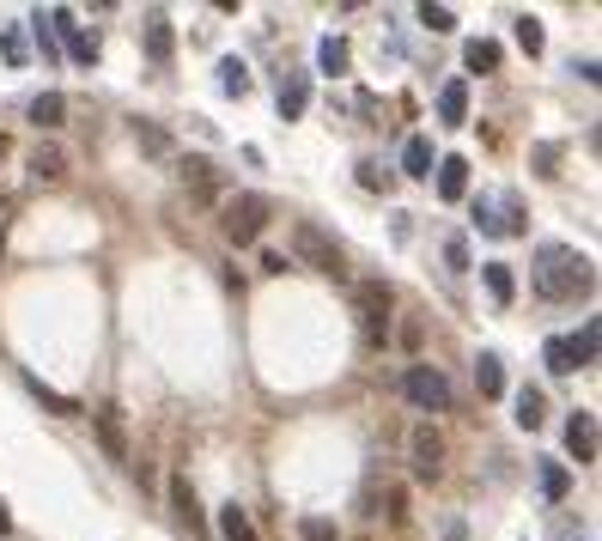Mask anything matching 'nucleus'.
<instances>
[{"mask_svg":"<svg viewBox=\"0 0 602 541\" xmlns=\"http://www.w3.org/2000/svg\"><path fill=\"white\" fill-rule=\"evenodd\" d=\"M31 177H43V183H61L67 177V152L55 140H37L31 146Z\"/></svg>","mask_w":602,"mask_h":541,"instance_id":"12","label":"nucleus"},{"mask_svg":"<svg viewBox=\"0 0 602 541\" xmlns=\"http://www.w3.org/2000/svg\"><path fill=\"white\" fill-rule=\"evenodd\" d=\"M25 383H31V396H37V402H43L49 414H67V420H73V414H80V402H73V396H61V390H49V383H43V377H25Z\"/></svg>","mask_w":602,"mask_h":541,"instance_id":"26","label":"nucleus"},{"mask_svg":"<svg viewBox=\"0 0 602 541\" xmlns=\"http://www.w3.org/2000/svg\"><path fill=\"white\" fill-rule=\"evenodd\" d=\"M536 487H542L548 505H560V499L572 493V469H566V462H542V469H536Z\"/></svg>","mask_w":602,"mask_h":541,"instance_id":"18","label":"nucleus"},{"mask_svg":"<svg viewBox=\"0 0 602 541\" xmlns=\"http://www.w3.org/2000/svg\"><path fill=\"white\" fill-rule=\"evenodd\" d=\"M134 140H140V152H153V159H171V134H165L159 122L134 116Z\"/></svg>","mask_w":602,"mask_h":541,"instance_id":"20","label":"nucleus"},{"mask_svg":"<svg viewBox=\"0 0 602 541\" xmlns=\"http://www.w3.org/2000/svg\"><path fill=\"white\" fill-rule=\"evenodd\" d=\"M481 280H487L493 304H511V298H517V280H511V268H505V262H487V268H481Z\"/></svg>","mask_w":602,"mask_h":541,"instance_id":"25","label":"nucleus"},{"mask_svg":"<svg viewBox=\"0 0 602 541\" xmlns=\"http://www.w3.org/2000/svg\"><path fill=\"white\" fill-rule=\"evenodd\" d=\"M438 122H444V128H463V122H469V80H450V86L438 92Z\"/></svg>","mask_w":602,"mask_h":541,"instance_id":"11","label":"nucleus"},{"mask_svg":"<svg viewBox=\"0 0 602 541\" xmlns=\"http://www.w3.org/2000/svg\"><path fill=\"white\" fill-rule=\"evenodd\" d=\"M268 219H274V201H268V195H232V201L219 207V231H225V238H232L238 250L262 238Z\"/></svg>","mask_w":602,"mask_h":541,"instance_id":"3","label":"nucleus"},{"mask_svg":"<svg viewBox=\"0 0 602 541\" xmlns=\"http://www.w3.org/2000/svg\"><path fill=\"white\" fill-rule=\"evenodd\" d=\"M566 347H572L578 365H596V323H584L578 335H566Z\"/></svg>","mask_w":602,"mask_h":541,"instance_id":"31","label":"nucleus"},{"mask_svg":"<svg viewBox=\"0 0 602 541\" xmlns=\"http://www.w3.org/2000/svg\"><path fill=\"white\" fill-rule=\"evenodd\" d=\"M219 535H225V541H256L250 511H244V505H225V511H219Z\"/></svg>","mask_w":602,"mask_h":541,"instance_id":"23","label":"nucleus"},{"mask_svg":"<svg viewBox=\"0 0 602 541\" xmlns=\"http://www.w3.org/2000/svg\"><path fill=\"white\" fill-rule=\"evenodd\" d=\"M469 195V159H438V201Z\"/></svg>","mask_w":602,"mask_h":541,"instance_id":"15","label":"nucleus"},{"mask_svg":"<svg viewBox=\"0 0 602 541\" xmlns=\"http://www.w3.org/2000/svg\"><path fill=\"white\" fill-rule=\"evenodd\" d=\"M530 286L548 304H572V298H584L596 286V274H590V262L572 244H542L536 250V268H530Z\"/></svg>","mask_w":602,"mask_h":541,"instance_id":"1","label":"nucleus"},{"mask_svg":"<svg viewBox=\"0 0 602 541\" xmlns=\"http://www.w3.org/2000/svg\"><path fill=\"white\" fill-rule=\"evenodd\" d=\"M511 420H517L523 432H536V426L548 420V396L536 390V383H523V390H517V414H511Z\"/></svg>","mask_w":602,"mask_h":541,"instance_id":"16","label":"nucleus"},{"mask_svg":"<svg viewBox=\"0 0 602 541\" xmlns=\"http://www.w3.org/2000/svg\"><path fill=\"white\" fill-rule=\"evenodd\" d=\"M0 55H7V61H13V67H19V61H25V43H19V31H0Z\"/></svg>","mask_w":602,"mask_h":541,"instance_id":"37","label":"nucleus"},{"mask_svg":"<svg viewBox=\"0 0 602 541\" xmlns=\"http://www.w3.org/2000/svg\"><path fill=\"white\" fill-rule=\"evenodd\" d=\"M274 104H280V116H286V122H298V116H305V104H311V80H305V73H286Z\"/></svg>","mask_w":602,"mask_h":541,"instance_id":"14","label":"nucleus"},{"mask_svg":"<svg viewBox=\"0 0 602 541\" xmlns=\"http://www.w3.org/2000/svg\"><path fill=\"white\" fill-rule=\"evenodd\" d=\"M0 152H7V140H0Z\"/></svg>","mask_w":602,"mask_h":541,"instance_id":"39","label":"nucleus"},{"mask_svg":"<svg viewBox=\"0 0 602 541\" xmlns=\"http://www.w3.org/2000/svg\"><path fill=\"white\" fill-rule=\"evenodd\" d=\"M0 207H7V195H0Z\"/></svg>","mask_w":602,"mask_h":541,"instance_id":"40","label":"nucleus"},{"mask_svg":"<svg viewBox=\"0 0 602 541\" xmlns=\"http://www.w3.org/2000/svg\"><path fill=\"white\" fill-rule=\"evenodd\" d=\"M420 25L444 37V31H457V13H450V7H432V0H426V7H420Z\"/></svg>","mask_w":602,"mask_h":541,"instance_id":"32","label":"nucleus"},{"mask_svg":"<svg viewBox=\"0 0 602 541\" xmlns=\"http://www.w3.org/2000/svg\"><path fill=\"white\" fill-rule=\"evenodd\" d=\"M43 19H49V31H55V37H67V55L80 61V67H92V61H98V37L73 25V13H67V7H55V13H43Z\"/></svg>","mask_w":602,"mask_h":541,"instance_id":"7","label":"nucleus"},{"mask_svg":"<svg viewBox=\"0 0 602 541\" xmlns=\"http://www.w3.org/2000/svg\"><path fill=\"white\" fill-rule=\"evenodd\" d=\"M475 390H481V402H499L505 396V359L499 353H481L475 359Z\"/></svg>","mask_w":602,"mask_h":541,"instance_id":"13","label":"nucleus"},{"mask_svg":"<svg viewBox=\"0 0 602 541\" xmlns=\"http://www.w3.org/2000/svg\"><path fill=\"white\" fill-rule=\"evenodd\" d=\"M92 426H98V444H104V456L110 462H128L134 450H128V426H122V408L116 402H104L98 414H92Z\"/></svg>","mask_w":602,"mask_h":541,"instance_id":"8","label":"nucleus"},{"mask_svg":"<svg viewBox=\"0 0 602 541\" xmlns=\"http://www.w3.org/2000/svg\"><path fill=\"white\" fill-rule=\"evenodd\" d=\"M408 456H414V475H420V481H438V475H444V438H438L432 426H414V432H408Z\"/></svg>","mask_w":602,"mask_h":541,"instance_id":"6","label":"nucleus"},{"mask_svg":"<svg viewBox=\"0 0 602 541\" xmlns=\"http://www.w3.org/2000/svg\"><path fill=\"white\" fill-rule=\"evenodd\" d=\"M171 505H177V517H183V523H189L195 535L207 529V517H201V499H195V487H189L183 475H171Z\"/></svg>","mask_w":602,"mask_h":541,"instance_id":"17","label":"nucleus"},{"mask_svg":"<svg viewBox=\"0 0 602 541\" xmlns=\"http://www.w3.org/2000/svg\"><path fill=\"white\" fill-rule=\"evenodd\" d=\"M13 529V511H7V499H0V535H7Z\"/></svg>","mask_w":602,"mask_h":541,"instance_id":"38","label":"nucleus"},{"mask_svg":"<svg viewBox=\"0 0 602 541\" xmlns=\"http://www.w3.org/2000/svg\"><path fill=\"white\" fill-rule=\"evenodd\" d=\"M353 304H359V329H365V341L378 347V341L390 335V286H384V280H359V286H353Z\"/></svg>","mask_w":602,"mask_h":541,"instance_id":"5","label":"nucleus"},{"mask_svg":"<svg viewBox=\"0 0 602 541\" xmlns=\"http://www.w3.org/2000/svg\"><path fill=\"white\" fill-rule=\"evenodd\" d=\"M31 25H37V49H43V67H55V61H61V43H55V31H49V19L37 13Z\"/></svg>","mask_w":602,"mask_h":541,"instance_id":"33","label":"nucleus"},{"mask_svg":"<svg viewBox=\"0 0 602 541\" xmlns=\"http://www.w3.org/2000/svg\"><path fill=\"white\" fill-rule=\"evenodd\" d=\"M286 244H292V256L305 262V268H317V274H329V280H341V274H347V256H341V244L329 238L323 225H311V219H298Z\"/></svg>","mask_w":602,"mask_h":541,"instance_id":"2","label":"nucleus"},{"mask_svg":"<svg viewBox=\"0 0 602 541\" xmlns=\"http://www.w3.org/2000/svg\"><path fill=\"white\" fill-rule=\"evenodd\" d=\"M402 171H408V177H432V140H426V134H414V140L402 146Z\"/></svg>","mask_w":602,"mask_h":541,"instance_id":"24","label":"nucleus"},{"mask_svg":"<svg viewBox=\"0 0 602 541\" xmlns=\"http://www.w3.org/2000/svg\"><path fill=\"white\" fill-rule=\"evenodd\" d=\"M566 450H572L578 462H596V414H590V408H572V420H566Z\"/></svg>","mask_w":602,"mask_h":541,"instance_id":"10","label":"nucleus"},{"mask_svg":"<svg viewBox=\"0 0 602 541\" xmlns=\"http://www.w3.org/2000/svg\"><path fill=\"white\" fill-rule=\"evenodd\" d=\"M140 43H146V55H153V61L165 67V61H171V49H177V31H171V13H159V7L146 13V19H140Z\"/></svg>","mask_w":602,"mask_h":541,"instance_id":"9","label":"nucleus"},{"mask_svg":"<svg viewBox=\"0 0 602 541\" xmlns=\"http://www.w3.org/2000/svg\"><path fill=\"white\" fill-rule=\"evenodd\" d=\"M317 67L323 73H347V37H323L317 43Z\"/></svg>","mask_w":602,"mask_h":541,"instance_id":"29","label":"nucleus"},{"mask_svg":"<svg viewBox=\"0 0 602 541\" xmlns=\"http://www.w3.org/2000/svg\"><path fill=\"white\" fill-rule=\"evenodd\" d=\"M444 262L450 274H469V238H444Z\"/></svg>","mask_w":602,"mask_h":541,"instance_id":"35","label":"nucleus"},{"mask_svg":"<svg viewBox=\"0 0 602 541\" xmlns=\"http://www.w3.org/2000/svg\"><path fill=\"white\" fill-rule=\"evenodd\" d=\"M298 535H305V541H341V529L329 517H305V523H298Z\"/></svg>","mask_w":602,"mask_h":541,"instance_id":"34","label":"nucleus"},{"mask_svg":"<svg viewBox=\"0 0 602 541\" xmlns=\"http://www.w3.org/2000/svg\"><path fill=\"white\" fill-rule=\"evenodd\" d=\"M463 67H469V73H499V43H493V37H475V43L463 49Z\"/></svg>","mask_w":602,"mask_h":541,"instance_id":"21","label":"nucleus"},{"mask_svg":"<svg viewBox=\"0 0 602 541\" xmlns=\"http://www.w3.org/2000/svg\"><path fill=\"white\" fill-rule=\"evenodd\" d=\"M517 49H523V55H542V49H548V37H542V19H536V13H523V19H517Z\"/></svg>","mask_w":602,"mask_h":541,"instance_id":"28","label":"nucleus"},{"mask_svg":"<svg viewBox=\"0 0 602 541\" xmlns=\"http://www.w3.org/2000/svg\"><path fill=\"white\" fill-rule=\"evenodd\" d=\"M0 244H7V238H0Z\"/></svg>","mask_w":602,"mask_h":541,"instance_id":"41","label":"nucleus"},{"mask_svg":"<svg viewBox=\"0 0 602 541\" xmlns=\"http://www.w3.org/2000/svg\"><path fill=\"white\" fill-rule=\"evenodd\" d=\"M359 183H365V189H390V171H384L378 159H365V165H359Z\"/></svg>","mask_w":602,"mask_h":541,"instance_id":"36","label":"nucleus"},{"mask_svg":"<svg viewBox=\"0 0 602 541\" xmlns=\"http://www.w3.org/2000/svg\"><path fill=\"white\" fill-rule=\"evenodd\" d=\"M542 359H548V371H554V377H572V371H578V359H572V347H566V335H548V347H542Z\"/></svg>","mask_w":602,"mask_h":541,"instance_id":"27","label":"nucleus"},{"mask_svg":"<svg viewBox=\"0 0 602 541\" xmlns=\"http://www.w3.org/2000/svg\"><path fill=\"white\" fill-rule=\"evenodd\" d=\"M61 116H67V98H61V92H37V98H31V122H37L43 134L61 128Z\"/></svg>","mask_w":602,"mask_h":541,"instance_id":"19","label":"nucleus"},{"mask_svg":"<svg viewBox=\"0 0 602 541\" xmlns=\"http://www.w3.org/2000/svg\"><path fill=\"white\" fill-rule=\"evenodd\" d=\"M177 171H183V183H189L195 195H213V189H219V171H213V159H183Z\"/></svg>","mask_w":602,"mask_h":541,"instance_id":"22","label":"nucleus"},{"mask_svg":"<svg viewBox=\"0 0 602 541\" xmlns=\"http://www.w3.org/2000/svg\"><path fill=\"white\" fill-rule=\"evenodd\" d=\"M219 86L232 92V98H244V92H250V67H244V61H219Z\"/></svg>","mask_w":602,"mask_h":541,"instance_id":"30","label":"nucleus"},{"mask_svg":"<svg viewBox=\"0 0 602 541\" xmlns=\"http://www.w3.org/2000/svg\"><path fill=\"white\" fill-rule=\"evenodd\" d=\"M402 396H408L420 414H444V408H450V383H444L438 365H408V371H402Z\"/></svg>","mask_w":602,"mask_h":541,"instance_id":"4","label":"nucleus"}]
</instances>
